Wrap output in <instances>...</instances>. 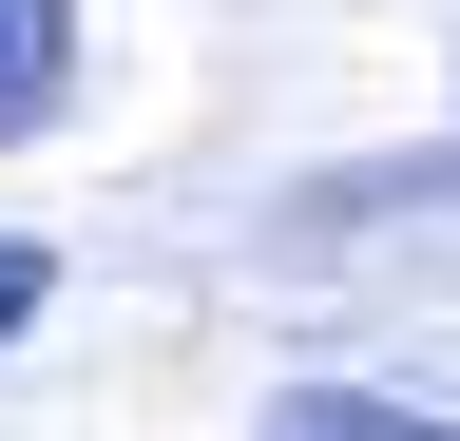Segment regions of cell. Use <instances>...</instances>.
I'll list each match as a JSON object with an SVG mask.
<instances>
[{
	"instance_id": "7a4b0ae2",
	"label": "cell",
	"mask_w": 460,
	"mask_h": 441,
	"mask_svg": "<svg viewBox=\"0 0 460 441\" xmlns=\"http://www.w3.org/2000/svg\"><path fill=\"white\" fill-rule=\"evenodd\" d=\"M269 441H460V422H422V403H365V384H288V403H269Z\"/></svg>"
},
{
	"instance_id": "6da1fadb",
	"label": "cell",
	"mask_w": 460,
	"mask_h": 441,
	"mask_svg": "<svg viewBox=\"0 0 460 441\" xmlns=\"http://www.w3.org/2000/svg\"><path fill=\"white\" fill-rule=\"evenodd\" d=\"M77 96V0H0V135H39Z\"/></svg>"
},
{
	"instance_id": "3957f363",
	"label": "cell",
	"mask_w": 460,
	"mask_h": 441,
	"mask_svg": "<svg viewBox=\"0 0 460 441\" xmlns=\"http://www.w3.org/2000/svg\"><path fill=\"white\" fill-rule=\"evenodd\" d=\"M39 288H58V250H20V231H0V326H39Z\"/></svg>"
}]
</instances>
